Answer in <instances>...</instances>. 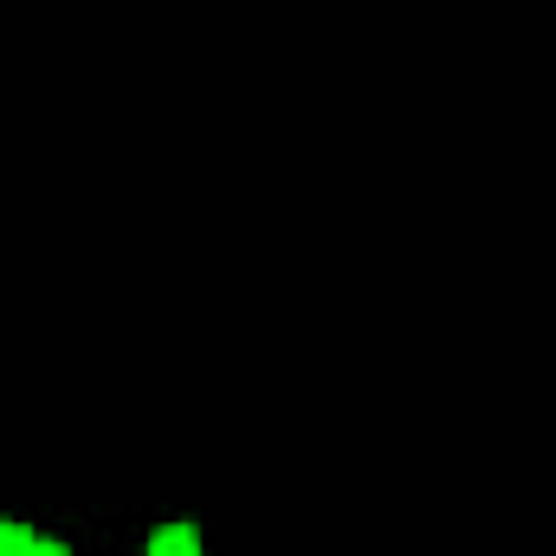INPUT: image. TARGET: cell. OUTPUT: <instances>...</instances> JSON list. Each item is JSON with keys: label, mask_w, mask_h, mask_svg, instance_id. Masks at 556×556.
<instances>
[{"label": "cell", "mask_w": 556, "mask_h": 556, "mask_svg": "<svg viewBox=\"0 0 556 556\" xmlns=\"http://www.w3.org/2000/svg\"><path fill=\"white\" fill-rule=\"evenodd\" d=\"M149 556H201V531L194 525H155L149 531Z\"/></svg>", "instance_id": "1"}, {"label": "cell", "mask_w": 556, "mask_h": 556, "mask_svg": "<svg viewBox=\"0 0 556 556\" xmlns=\"http://www.w3.org/2000/svg\"><path fill=\"white\" fill-rule=\"evenodd\" d=\"M33 544H39V538H33L26 525H13V518H0V556H33Z\"/></svg>", "instance_id": "2"}, {"label": "cell", "mask_w": 556, "mask_h": 556, "mask_svg": "<svg viewBox=\"0 0 556 556\" xmlns=\"http://www.w3.org/2000/svg\"><path fill=\"white\" fill-rule=\"evenodd\" d=\"M33 556H72V551H65V544H52V538H39V544H33Z\"/></svg>", "instance_id": "3"}]
</instances>
